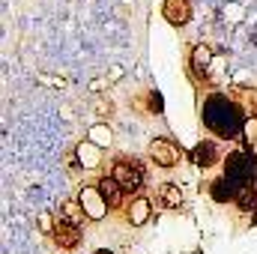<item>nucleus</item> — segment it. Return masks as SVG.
<instances>
[{
  "instance_id": "nucleus-1",
  "label": "nucleus",
  "mask_w": 257,
  "mask_h": 254,
  "mask_svg": "<svg viewBox=\"0 0 257 254\" xmlns=\"http://www.w3.org/2000/svg\"><path fill=\"white\" fill-rule=\"evenodd\" d=\"M200 120L215 138H236L245 132V111L230 93H209L200 108Z\"/></svg>"
},
{
  "instance_id": "nucleus-2",
  "label": "nucleus",
  "mask_w": 257,
  "mask_h": 254,
  "mask_svg": "<svg viewBox=\"0 0 257 254\" xmlns=\"http://www.w3.org/2000/svg\"><path fill=\"white\" fill-rule=\"evenodd\" d=\"M233 189L236 194L245 189L248 183H254L257 180V156L251 150H233V153H227V159H224V174H221Z\"/></svg>"
},
{
  "instance_id": "nucleus-3",
  "label": "nucleus",
  "mask_w": 257,
  "mask_h": 254,
  "mask_svg": "<svg viewBox=\"0 0 257 254\" xmlns=\"http://www.w3.org/2000/svg\"><path fill=\"white\" fill-rule=\"evenodd\" d=\"M111 177L123 186V191H126V194H138V189L144 186V168H141L135 159H126V156H120V159L114 162Z\"/></svg>"
},
{
  "instance_id": "nucleus-4",
  "label": "nucleus",
  "mask_w": 257,
  "mask_h": 254,
  "mask_svg": "<svg viewBox=\"0 0 257 254\" xmlns=\"http://www.w3.org/2000/svg\"><path fill=\"white\" fill-rule=\"evenodd\" d=\"M150 156H153L156 165H162V168H174V165L180 162V147H174L168 138H156V141L150 144Z\"/></svg>"
},
{
  "instance_id": "nucleus-5",
  "label": "nucleus",
  "mask_w": 257,
  "mask_h": 254,
  "mask_svg": "<svg viewBox=\"0 0 257 254\" xmlns=\"http://www.w3.org/2000/svg\"><path fill=\"white\" fill-rule=\"evenodd\" d=\"M162 15H165L168 24L183 27V24L192 21V3H189V0H165V3H162Z\"/></svg>"
},
{
  "instance_id": "nucleus-6",
  "label": "nucleus",
  "mask_w": 257,
  "mask_h": 254,
  "mask_svg": "<svg viewBox=\"0 0 257 254\" xmlns=\"http://www.w3.org/2000/svg\"><path fill=\"white\" fill-rule=\"evenodd\" d=\"M78 200H81V206H84L87 218H102V215H105V209H108V203H105V197H102L99 186H96V189H84Z\"/></svg>"
},
{
  "instance_id": "nucleus-7",
  "label": "nucleus",
  "mask_w": 257,
  "mask_h": 254,
  "mask_svg": "<svg viewBox=\"0 0 257 254\" xmlns=\"http://www.w3.org/2000/svg\"><path fill=\"white\" fill-rule=\"evenodd\" d=\"M54 239H57L60 248H75V245L81 242V227L72 224V221H66V218H57V224H54Z\"/></svg>"
},
{
  "instance_id": "nucleus-8",
  "label": "nucleus",
  "mask_w": 257,
  "mask_h": 254,
  "mask_svg": "<svg viewBox=\"0 0 257 254\" xmlns=\"http://www.w3.org/2000/svg\"><path fill=\"white\" fill-rule=\"evenodd\" d=\"M99 191H102V197H105L108 209H120V206H123L126 191H123V186H120L114 177H102V180H99Z\"/></svg>"
},
{
  "instance_id": "nucleus-9",
  "label": "nucleus",
  "mask_w": 257,
  "mask_h": 254,
  "mask_svg": "<svg viewBox=\"0 0 257 254\" xmlns=\"http://www.w3.org/2000/svg\"><path fill=\"white\" fill-rule=\"evenodd\" d=\"M192 159H194V165H200V168H212V165L218 162V147H215L212 141H200V144L194 147Z\"/></svg>"
},
{
  "instance_id": "nucleus-10",
  "label": "nucleus",
  "mask_w": 257,
  "mask_h": 254,
  "mask_svg": "<svg viewBox=\"0 0 257 254\" xmlns=\"http://www.w3.org/2000/svg\"><path fill=\"white\" fill-rule=\"evenodd\" d=\"M230 96L236 99V105H239L245 114H257V90H248V87H230Z\"/></svg>"
},
{
  "instance_id": "nucleus-11",
  "label": "nucleus",
  "mask_w": 257,
  "mask_h": 254,
  "mask_svg": "<svg viewBox=\"0 0 257 254\" xmlns=\"http://www.w3.org/2000/svg\"><path fill=\"white\" fill-rule=\"evenodd\" d=\"M206 189H209V194H212V197H215L218 203H227V200H236V189H233V186H230V183H227L224 177H218V180H212V183H209Z\"/></svg>"
},
{
  "instance_id": "nucleus-12",
  "label": "nucleus",
  "mask_w": 257,
  "mask_h": 254,
  "mask_svg": "<svg viewBox=\"0 0 257 254\" xmlns=\"http://www.w3.org/2000/svg\"><path fill=\"white\" fill-rule=\"evenodd\" d=\"M150 218V200L147 197H132L128 203V221L132 224H144Z\"/></svg>"
},
{
  "instance_id": "nucleus-13",
  "label": "nucleus",
  "mask_w": 257,
  "mask_h": 254,
  "mask_svg": "<svg viewBox=\"0 0 257 254\" xmlns=\"http://www.w3.org/2000/svg\"><path fill=\"white\" fill-rule=\"evenodd\" d=\"M60 218H66V221H72V224H81L84 218H87V212H84V206H81V200L75 203V200H66V203H60Z\"/></svg>"
},
{
  "instance_id": "nucleus-14",
  "label": "nucleus",
  "mask_w": 257,
  "mask_h": 254,
  "mask_svg": "<svg viewBox=\"0 0 257 254\" xmlns=\"http://www.w3.org/2000/svg\"><path fill=\"white\" fill-rule=\"evenodd\" d=\"M159 203H162V206H168V209H177V206L183 203V194H180L177 186H171V183H168V186H162V189H159Z\"/></svg>"
},
{
  "instance_id": "nucleus-15",
  "label": "nucleus",
  "mask_w": 257,
  "mask_h": 254,
  "mask_svg": "<svg viewBox=\"0 0 257 254\" xmlns=\"http://www.w3.org/2000/svg\"><path fill=\"white\" fill-rule=\"evenodd\" d=\"M236 203H239L242 209H257V180L254 183H248L245 189L236 194Z\"/></svg>"
},
{
  "instance_id": "nucleus-16",
  "label": "nucleus",
  "mask_w": 257,
  "mask_h": 254,
  "mask_svg": "<svg viewBox=\"0 0 257 254\" xmlns=\"http://www.w3.org/2000/svg\"><path fill=\"white\" fill-rule=\"evenodd\" d=\"M245 141H248V147H251V153L257 156V114L245 123Z\"/></svg>"
},
{
  "instance_id": "nucleus-17",
  "label": "nucleus",
  "mask_w": 257,
  "mask_h": 254,
  "mask_svg": "<svg viewBox=\"0 0 257 254\" xmlns=\"http://www.w3.org/2000/svg\"><path fill=\"white\" fill-rule=\"evenodd\" d=\"M96 254H111V251H96Z\"/></svg>"
}]
</instances>
